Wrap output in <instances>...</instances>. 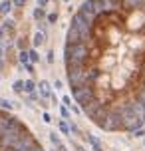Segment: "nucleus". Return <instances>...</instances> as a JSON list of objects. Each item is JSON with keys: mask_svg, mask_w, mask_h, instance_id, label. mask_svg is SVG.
I'll return each instance as SVG.
<instances>
[{"mask_svg": "<svg viewBox=\"0 0 145 151\" xmlns=\"http://www.w3.org/2000/svg\"><path fill=\"white\" fill-rule=\"evenodd\" d=\"M80 111L106 133L145 127V0H84L64 40Z\"/></svg>", "mask_w": 145, "mask_h": 151, "instance_id": "1", "label": "nucleus"}, {"mask_svg": "<svg viewBox=\"0 0 145 151\" xmlns=\"http://www.w3.org/2000/svg\"><path fill=\"white\" fill-rule=\"evenodd\" d=\"M0 151H46L18 115L0 107Z\"/></svg>", "mask_w": 145, "mask_h": 151, "instance_id": "2", "label": "nucleus"}, {"mask_svg": "<svg viewBox=\"0 0 145 151\" xmlns=\"http://www.w3.org/2000/svg\"><path fill=\"white\" fill-rule=\"evenodd\" d=\"M88 139H90V143H92L93 151H103V147H101V141H99L95 135H88Z\"/></svg>", "mask_w": 145, "mask_h": 151, "instance_id": "3", "label": "nucleus"}, {"mask_svg": "<svg viewBox=\"0 0 145 151\" xmlns=\"http://www.w3.org/2000/svg\"><path fill=\"white\" fill-rule=\"evenodd\" d=\"M50 141H52L56 147H58V151H66V147H64V143L60 141V137L56 135V133H50Z\"/></svg>", "mask_w": 145, "mask_h": 151, "instance_id": "4", "label": "nucleus"}, {"mask_svg": "<svg viewBox=\"0 0 145 151\" xmlns=\"http://www.w3.org/2000/svg\"><path fill=\"white\" fill-rule=\"evenodd\" d=\"M40 91H42L44 98H50V96H52V91L48 88V82H40Z\"/></svg>", "mask_w": 145, "mask_h": 151, "instance_id": "5", "label": "nucleus"}, {"mask_svg": "<svg viewBox=\"0 0 145 151\" xmlns=\"http://www.w3.org/2000/svg\"><path fill=\"white\" fill-rule=\"evenodd\" d=\"M60 131H62V133H66V135L70 133V125L66 123V121H60Z\"/></svg>", "mask_w": 145, "mask_h": 151, "instance_id": "6", "label": "nucleus"}, {"mask_svg": "<svg viewBox=\"0 0 145 151\" xmlns=\"http://www.w3.org/2000/svg\"><path fill=\"white\" fill-rule=\"evenodd\" d=\"M24 90H26V91H30V93H32V91H34V82H32V80L24 82Z\"/></svg>", "mask_w": 145, "mask_h": 151, "instance_id": "7", "label": "nucleus"}, {"mask_svg": "<svg viewBox=\"0 0 145 151\" xmlns=\"http://www.w3.org/2000/svg\"><path fill=\"white\" fill-rule=\"evenodd\" d=\"M44 44V34H36V38H34V46H40Z\"/></svg>", "mask_w": 145, "mask_h": 151, "instance_id": "8", "label": "nucleus"}, {"mask_svg": "<svg viewBox=\"0 0 145 151\" xmlns=\"http://www.w3.org/2000/svg\"><path fill=\"white\" fill-rule=\"evenodd\" d=\"M14 91H16V93L24 91V82H16V83H14Z\"/></svg>", "mask_w": 145, "mask_h": 151, "instance_id": "9", "label": "nucleus"}, {"mask_svg": "<svg viewBox=\"0 0 145 151\" xmlns=\"http://www.w3.org/2000/svg\"><path fill=\"white\" fill-rule=\"evenodd\" d=\"M60 111H62V117H70V109H68L66 106H62V109H60Z\"/></svg>", "mask_w": 145, "mask_h": 151, "instance_id": "10", "label": "nucleus"}, {"mask_svg": "<svg viewBox=\"0 0 145 151\" xmlns=\"http://www.w3.org/2000/svg\"><path fill=\"white\" fill-rule=\"evenodd\" d=\"M20 60H22L24 64H28V60H30V58H28V52H20Z\"/></svg>", "mask_w": 145, "mask_h": 151, "instance_id": "11", "label": "nucleus"}, {"mask_svg": "<svg viewBox=\"0 0 145 151\" xmlns=\"http://www.w3.org/2000/svg\"><path fill=\"white\" fill-rule=\"evenodd\" d=\"M62 99H64V106H66V107H70V106H72V98H70V96H64Z\"/></svg>", "mask_w": 145, "mask_h": 151, "instance_id": "12", "label": "nucleus"}, {"mask_svg": "<svg viewBox=\"0 0 145 151\" xmlns=\"http://www.w3.org/2000/svg\"><path fill=\"white\" fill-rule=\"evenodd\" d=\"M0 10H2V12H4V14H6L8 10H10V2H4V4H2V6H0Z\"/></svg>", "mask_w": 145, "mask_h": 151, "instance_id": "13", "label": "nucleus"}, {"mask_svg": "<svg viewBox=\"0 0 145 151\" xmlns=\"http://www.w3.org/2000/svg\"><path fill=\"white\" fill-rule=\"evenodd\" d=\"M28 58H30L32 62H36V60H38V54L34 52V50H30V54H28Z\"/></svg>", "mask_w": 145, "mask_h": 151, "instance_id": "14", "label": "nucleus"}, {"mask_svg": "<svg viewBox=\"0 0 145 151\" xmlns=\"http://www.w3.org/2000/svg\"><path fill=\"white\" fill-rule=\"evenodd\" d=\"M56 18H58L56 14H50V16H48V20H50V22H56Z\"/></svg>", "mask_w": 145, "mask_h": 151, "instance_id": "15", "label": "nucleus"}, {"mask_svg": "<svg viewBox=\"0 0 145 151\" xmlns=\"http://www.w3.org/2000/svg\"><path fill=\"white\" fill-rule=\"evenodd\" d=\"M40 2V6H44V4H46V0H38Z\"/></svg>", "mask_w": 145, "mask_h": 151, "instance_id": "16", "label": "nucleus"}, {"mask_svg": "<svg viewBox=\"0 0 145 151\" xmlns=\"http://www.w3.org/2000/svg\"><path fill=\"white\" fill-rule=\"evenodd\" d=\"M22 2H24V0H16V4H18V6H20V4H22Z\"/></svg>", "mask_w": 145, "mask_h": 151, "instance_id": "17", "label": "nucleus"}]
</instances>
